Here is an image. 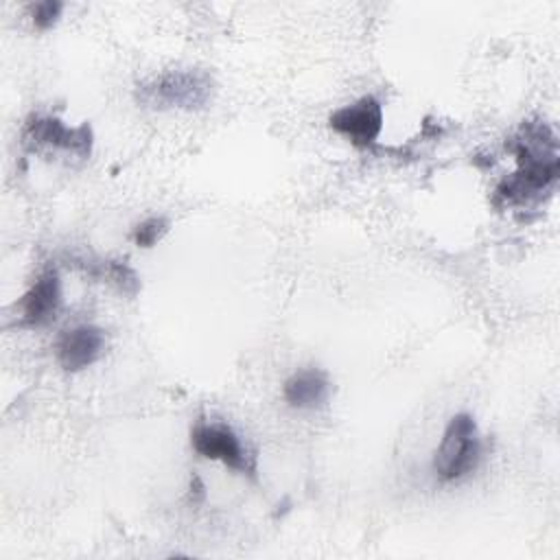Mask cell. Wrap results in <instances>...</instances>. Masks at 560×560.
I'll return each instance as SVG.
<instances>
[{"instance_id": "cell-2", "label": "cell", "mask_w": 560, "mask_h": 560, "mask_svg": "<svg viewBox=\"0 0 560 560\" xmlns=\"http://www.w3.org/2000/svg\"><path fill=\"white\" fill-rule=\"evenodd\" d=\"M214 96V79L203 70H168L136 88V101L149 109H203Z\"/></svg>"}, {"instance_id": "cell-11", "label": "cell", "mask_w": 560, "mask_h": 560, "mask_svg": "<svg viewBox=\"0 0 560 560\" xmlns=\"http://www.w3.org/2000/svg\"><path fill=\"white\" fill-rule=\"evenodd\" d=\"M166 230H168V221L164 217H149L133 228L131 238L138 247H153L166 234Z\"/></svg>"}, {"instance_id": "cell-12", "label": "cell", "mask_w": 560, "mask_h": 560, "mask_svg": "<svg viewBox=\"0 0 560 560\" xmlns=\"http://www.w3.org/2000/svg\"><path fill=\"white\" fill-rule=\"evenodd\" d=\"M61 11H63V4L59 0H42V2L31 4V18H33L35 28H39V31L50 28L59 20Z\"/></svg>"}, {"instance_id": "cell-4", "label": "cell", "mask_w": 560, "mask_h": 560, "mask_svg": "<svg viewBox=\"0 0 560 560\" xmlns=\"http://www.w3.org/2000/svg\"><path fill=\"white\" fill-rule=\"evenodd\" d=\"M22 144L28 151H68L77 158H88L92 153L94 133L88 122L79 127H68L57 116L35 114L22 127Z\"/></svg>"}, {"instance_id": "cell-10", "label": "cell", "mask_w": 560, "mask_h": 560, "mask_svg": "<svg viewBox=\"0 0 560 560\" xmlns=\"http://www.w3.org/2000/svg\"><path fill=\"white\" fill-rule=\"evenodd\" d=\"M330 381L326 372L317 368H304L293 372L282 387V396L293 409H315L328 400Z\"/></svg>"}, {"instance_id": "cell-6", "label": "cell", "mask_w": 560, "mask_h": 560, "mask_svg": "<svg viewBox=\"0 0 560 560\" xmlns=\"http://www.w3.org/2000/svg\"><path fill=\"white\" fill-rule=\"evenodd\" d=\"M328 125L352 144L370 147L383 129L381 103L374 96H361L359 101L335 109L328 116Z\"/></svg>"}, {"instance_id": "cell-1", "label": "cell", "mask_w": 560, "mask_h": 560, "mask_svg": "<svg viewBox=\"0 0 560 560\" xmlns=\"http://www.w3.org/2000/svg\"><path fill=\"white\" fill-rule=\"evenodd\" d=\"M518 171L505 177L497 190L494 201L501 206H523L538 199L542 190L553 186L560 173L558 142L547 122H523L512 142Z\"/></svg>"}, {"instance_id": "cell-7", "label": "cell", "mask_w": 560, "mask_h": 560, "mask_svg": "<svg viewBox=\"0 0 560 560\" xmlns=\"http://www.w3.org/2000/svg\"><path fill=\"white\" fill-rule=\"evenodd\" d=\"M20 326L42 328L50 324L61 308V280L55 267H46L18 302Z\"/></svg>"}, {"instance_id": "cell-5", "label": "cell", "mask_w": 560, "mask_h": 560, "mask_svg": "<svg viewBox=\"0 0 560 560\" xmlns=\"http://www.w3.org/2000/svg\"><path fill=\"white\" fill-rule=\"evenodd\" d=\"M190 446L203 459L221 462L223 466L241 472V475H256V459L243 446L241 438L228 424L217 422H197L190 429Z\"/></svg>"}, {"instance_id": "cell-9", "label": "cell", "mask_w": 560, "mask_h": 560, "mask_svg": "<svg viewBox=\"0 0 560 560\" xmlns=\"http://www.w3.org/2000/svg\"><path fill=\"white\" fill-rule=\"evenodd\" d=\"M68 265L72 269H79L88 278L96 282H105L114 287L118 293L133 298L140 291V278L138 273L125 262L114 258H92V256H68Z\"/></svg>"}, {"instance_id": "cell-3", "label": "cell", "mask_w": 560, "mask_h": 560, "mask_svg": "<svg viewBox=\"0 0 560 560\" xmlns=\"http://www.w3.org/2000/svg\"><path fill=\"white\" fill-rule=\"evenodd\" d=\"M481 459V438L470 413H455L433 453L431 468L442 481H459L468 477Z\"/></svg>"}, {"instance_id": "cell-8", "label": "cell", "mask_w": 560, "mask_h": 560, "mask_svg": "<svg viewBox=\"0 0 560 560\" xmlns=\"http://www.w3.org/2000/svg\"><path fill=\"white\" fill-rule=\"evenodd\" d=\"M57 361L66 372H81L105 352V332L92 324H81L61 332L55 346Z\"/></svg>"}]
</instances>
